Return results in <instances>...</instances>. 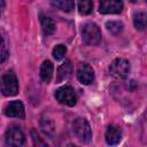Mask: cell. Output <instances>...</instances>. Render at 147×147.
Listing matches in <instances>:
<instances>
[{"label":"cell","mask_w":147,"mask_h":147,"mask_svg":"<svg viewBox=\"0 0 147 147\" xmlns=\"http://www.w3.org/2000/svg\"><path fill=\"white\" fill-rule=\"evenodd\" d=\"M53 70H54V67H53V63L51 61L46 60L42 62V64L40 67V77L45 83H48L52 79Z\"/></svg>","instance_id":"7c38bea8"},{"label":"cell","mask_w":147,"mask_h":147,"mask_svg":"<svg viewBox=\"0 0 147 147\" xmlns=\"http://www.w3.org/2000/svg\"><path fill=\"white\" fill-rule=\"evenodd\" d=\"M25 141L24 133L17 126H11L6 132V144L9 147H22Z\"/></svg>","instance_id":"8992f818"},{"label":"cell","mask_w":147,"mask_h":147,"mask_svg":"<svg viewBox=\"0 0 147 147\" xmlns=\"http://www.w3.org/2000/svg\"><path fill=\"white\" fill-rule=\"evenodd\" d=\"M122 139V130L116 125H109L106 131V142L110 146L116 145Z\"/></svg>","instance_id":"30bf717a"},{"label":"cell","mask_w":147,"mask_h":147,"mask_svg":"<svg viewBox=\"0 0 147 147\" xmlns=\"http://www.w3.org/2000/svg\"><path fill=\"white\" fill-rule=\"evenodd\" d=\"M3 6H5V3H3L2 1H0V15H1V9H2Z\"/></svg>","instance_id":"44dd1931"},{"label":"cell","mask_w":147,"mask_h":147,"mask_svg":"<svg viewBox=\"0 0 147 147\" xmlns=\"http://www.w3.org/2000/svg\"><path fill=\"white\" fill-rule=\"evenodd\" d=\"M67 147H77V146H76V145H72V144H70V145H68Z\"/></svg>","instance_id":"7402d4cb"},{"label":"cell","mask_w":147,"mask_h":147,"mask_svg":"<svg viewBox=\"0 0 147 147\" xmlns=\"http://www.w3.org/2000/svg\"><path fill=\"white\" fill-rule=\"evenodd\" d=\"M7 57H8V47L5 38L0 34V64L5 62Z\"/></svg>","instance_id":"d6986e66"},{"label":"cell","mask_w":147,"mask_h":147,"mask_svg":"<svg viewBox=\"0 0 147 147\" xmlns=\"http://www.w3.org/2000/svg\"><path fill=\"white\" fill-rule=\"evenodd\" d=\"M107 30L113 34H118L123 30V23L119 21H108L106 23Z\"/></svg>","instance_id":"9a60e30c"},{"label":"cell","mask_w":147,"mask_h":147,"mask_svg":"<svg viewBox=\"0 0 147 147\" xmlns=\"http://www.w3.org/2000/svg\"><path fill=\"white\" fill-rule=\"evenodd\" d=\"M5 115L8 116V117H16V118L23 119L25 117V111H24L23 103L18 100L9 102L7 105V107L5 108Z\"/></svg>","instance_id":"9c48e42d"},{"label":"cell","mask_w":147,"mask_h":147,"mask_svg":"<svg viewBox=\"0 0 147 147\" xmlns=\"http://www.w3.org/2000/svg\"><path fill=\"white\" fill-rule=\"evenodd\" d=\"M65 53H67V48L64 45H56L52 52L55 60H62L65 56Z\"/></svg>","instance_id":"ffe728a7"},{"label":"cell","mask_w":147,"mask_h":147,"mask_svg":"<svg viewBox=\"0 0 147 147\" xmlns=\"http://www.w3.org/2000/svg\"><path fill=\"white\" fill-rule=\"evenodd\" d=\"M123 9V2L118 0H102L99 5L101 14H117Z\"/></svg>","instance_id":"ba28073f"},{"label":"cell","mask_w":147,"mask_h":147,"mask_svg":"<svg viewBox=\"0 0 147 147\" xmlns=\"http://www.w3.org/2000/svg\"><path fill=\"white\" fill-rule=\"evenodd\" d=\"M72 72V64L70 62V60H65L64 63H62L59 69H57V74H56V82L61 83L63 80H65L67 78H69V76Z\"/></svg>","instance_id":"8fae6325"},{"label":"cell","mask_w":147,"mask_h":147,"mask_svg":"<svg viewBox=\"0 0 147 147\" xmlns=\"http://www.w3.org/2000/svg\"><path fill=\"white\" fill-rule=\"evenodd\" d=\"M72 131L76 134V137L83 142H90L92 139V131H91L90 124L83 117H78L74 121Z\"/></svg>","instance_id":"3957f363"},{"label":"cell","mask_w":147,"mask_h":147,"mask_svg":"<svg viewBox=\"0 0 147 147\" xmlns=\"http://www.w3.org/2000/svg\"><path fill=\"white\" fill-rule=\"evenodd\" d=\"M110 75L115 78H125L130 72V63L125 59H116L111 62L109 67Z\"/></svg>","instance_id":"5b68a950"},{"label":"cell","mask_w":147,"mask_h":147,"mask_svg":"<svg viewBox=\"0 0 147 147\" xmlns=\"http://www.w3.org/2000/svg\"><path fill=\"white\" fill-rule=\"evenodd\" d=\"M55 98H56V100L60 103L65 105V106H69V107L75 106L76 102H77L76 92H75V90L70 85H64V86L60 87L59 90H56Z\"/></svg>","instance_id":"277c9868"},{"label":"cell","mask_w":147,"mask_h":147,"mask_svg":"<svg viewBox=\"0 0 147 147\" xmlns=\"http://www.w3.org/2000/svg\"><path fill=\"white\" fill-rule=\"evenodd\" d=\"M52 6L63 10V11H71L75 7L74 1H52Z\"/></svg>","instance_id":"2e32d148"},{"label":"cell","mask_w":147,"mask_h":147,"mask_svg":"<svg viewBox=\"0 0 147 147\" xmlns=\"http://www.w3.org/2000/svg\"><path fill=\"white\" fill-rule=\"evenodd\" d=\"M76 75H77L78 80L84 85H90L94 80V70H93V68L90 64L84 63V62L78 63Z\"/></svg>","instance_id":"52a82bcc"},{"label":"cell","mask_w":147,"mask_h":147,"mask_svg":"<svg viewBox=\"0 0 147 147\" xmlns=\"http://www.w3.org/2000/svg\"><path fill=\"white\" fill-rule=\"evenodd\" d=\"M82 38L86 45H98L101 41V31L95 23L87 22L82 28Z\"/></svg>","instance_id":"6da1fadb"},{"label":"cell","mask_w":147,"mask_h":147,"mask_svg":"<svg viewBox=\"0 0 147 147\" xmlns=\"http://www.w3.org/2000/svg\"><path fill=\"white\" fill-rule=\"evenodd\" d=\"M40 23H41L42 32H44L45 36H51L52 33H54L55 23L51 17L45 16V15H40Z\"/></svg>","instance_id":"4fadbf2b"},{"label":"cell","mask_w":147,"mask_h":147,"mask_svg":"<svg viewBox=\"0 0 147 147\" xmlns=\"http://www.w3.org/2000/svg\"><path fill=\"white\" fill-rule=\"evenodd\" d=\"M0 88L2 94L6 96L15 95L18 92V80L13 71H8L2 76L0 82Z\"/></svg>","instance_id":"7a4b0ae2"},{"label":"cell","mask_w":147,"mask_h":147,"mask_svg":"<svg viewBox=\"0 0 147 147\" xmlns=\"http://www.w3.org/2000/svg\"><path fill=\"white\" fill-rule=\"evenodd\" d=\"M146 22H147V15L146 13L144 11H138L134 14L133 16V23H134V26L137 30H145L146 28Z\"/></svg>","instance_id":"5bb4252c"},{"label":"cell","mask_w":147,"mask_h":147,"mask_svg":"<svg viewBox=\"0 0 147 147\" xmlns=\"http://www.w3.org/2000/svg\"><path fill=\"white\" fill-rule=\"evenodd\" d=\"M78 10L83 15H87L93 10V2L92 1H79L78 2Z\"/></svg>","instance_id":"ac0fdd59"},{"label":"cell","mask_w":147,"mask_h":147,"mask_svg":"<svg viewBox=\"0 0 147 147\" xmlns=\"http://www.w3.org/2000/svg\"><path fill=\"white\" fill-rule=\"evenodd\" d=\"M41 127L44 130V132L48 136H52L53 132L55 131V124L52 119H48V118H44L41 119Z\"/></svg>","instance_id":"e0dca14e"}]
</instances>
